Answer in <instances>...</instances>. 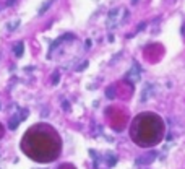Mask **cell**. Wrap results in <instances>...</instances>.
I'll list each match as a JSON object with an SVG mask.
<instances>
[{
    "label": "cell",
    "mask_w": 185,
    "mask_h": 169,
    "mask_svg": "<svg viewBox=\"0 0 185 169\" xmlns=\"http://www.w3.org/2000/svg\"><path fill=\"white\" fill-rule=\"evenodd\" d=\"M60 80V75L59 73H54V76H52V83H57Z\"/></svg>",
    "instance_id": "cell-10"
},
{
    "label": "cell",
    "mask_w": 185,
    "mask_h": 169,
    "mask_svg": "<svg viewBox=\"0 0 185 169\" xmlns=\"http://www.w3.org/2000/svg\"><path fill=\"white\" fill-rule=\"evenodd\" d=\"M106 95H107V98H114L115 88H107V90H106Z\"/></svg>",
    "instance_id": "cell-7"
},
{
    "label": "cell",
    "mask_w": 185,
    "mask_h": 169,
    "mask_svg": "<svg viewBox=\"0 0 185 169\" xmlns=\"http://www.w3.org/2000/svg\"><path fill=\"white\" fill-rule=\"evenodd\" d=\"M120 13V8H114L112 11H109V21H107V28H114L119 21H117V15Z\"/></svg>",
    "instance_id": "cell-3"
},
{
    "label": "cell",
    "mask_w": 185,
    "mask_h": 169,
    "mask_svg": "<svg viewBox=\"0 0 185 169\" xmlns=\"http://www.w3.org/2000/svg\"><path fill=\"white\" fill-rule=\"evenodd\" d=\"M18 25H20V20H16L15 23H10V25H8V30H15Z\"/></svg>",
    "instance_id": "cell-9"
},
{
    "label": "cell",
    "mask_w": 185,
    "mask_h": 169,
    "mask_svg": "<svg viewBox=\"0 0 185 169\" xmlns=\"http://www.w3.org/2000/svg\"><path fill=\"white\" fill-rule=\"evenodd\" d=\"M132 140L140 146L156 145L164 133V124L156 114H140L132 125Z\"/></svg>",
    "instance_id": "cell-2"
},
{
    "label": "cell",
    "mask_w": 185,
    "mask_h": 169,
    "mask_svg": "<svg viewBox=\"0 0 185 169\" xmlns=\"http://www.w3.org/2000/svg\"><path fill=\"white\" fill-rule=\"evenodd\" d=\"M154 156H156V153H154V151H153V153H151V154H146V156H143V158H140V159H138V161H136V163H138V164H143V163H151Z\"/></svg>",
    "instance_id": "cell-5"
},
{
    "label": "cell",
    "mask_w": 185,
    "mask_h": 169,
    "mask_svg": "<svg viewBox=\"0 0 185 169\" xmlns=\"http://www.w3.org/2000/svg\"><path fill=\"white\" fill-rule=\"evenodd\" d=\"M23 50H25V44L23 42H16L15 47H13V52H15L16 57H21L23 55Z\"/></svg>",
    "instance_id": "cell-4"
},
{
    "label": "cell",
    "mask_w": 185,
    "mask_h": 169,
    "mask_svg": "<svg viewBox=\"0 0 185 169\" xmlns=\"http://www.w3.org/2000/svg\"><path fill=\"white\" fill-rule=\"evenodd\" d=\"M20 117H13V119H11L10 120V125H8V127H10V129L11 130H13V129H16V127H18V122H20Z\"/></svg>",
    "instance_id": "cell-6"
},
{
    "label": "cell",
    "mask_w": 185,
    "mask_h": 169,
    "mask_svg": "<svg viewBox=\"0 0 185 169\" xmlns=\"http://www.w3.org/2000/svg\"><path fill=\"white\" fill-rule=\"evenodd\" d=\"M0 135H2V129H0Z\"/></svg>",
    "instance_id": "cell-11"
},
{
    "label": "cell",
    "mask_w": 185,
    "mask_h": 169,
    "mask_svg": "<svg viewBox=\"0 0 185 169\" xmlns=\"http://www.w3.org/2000/svg\"><path fill=\"white\" fill-rule=\"evenodd\" d=\"M25 151L36 161H52L60 153V138L50 127H36L25 138Z\"/></svg>",
    "instance_id": "cell-1"
},
{
    "label": "cell",
    "mask_w": 185,
    "mask_h": 169,
    "mask_svg": "<svg viewBox=\"0 0 185 169\" xmlns=\"http://www.w3.org/2000/svg\"><path fill=\"white\" fill-rule=\"evenodd\" d=\"M49 5H50V0H49V2H45L44 5H42V8L39 10V13H44V11L47 10V8H49Z\"/></svg>",
    "instance_id": "cell-8"
}]
</instances>
